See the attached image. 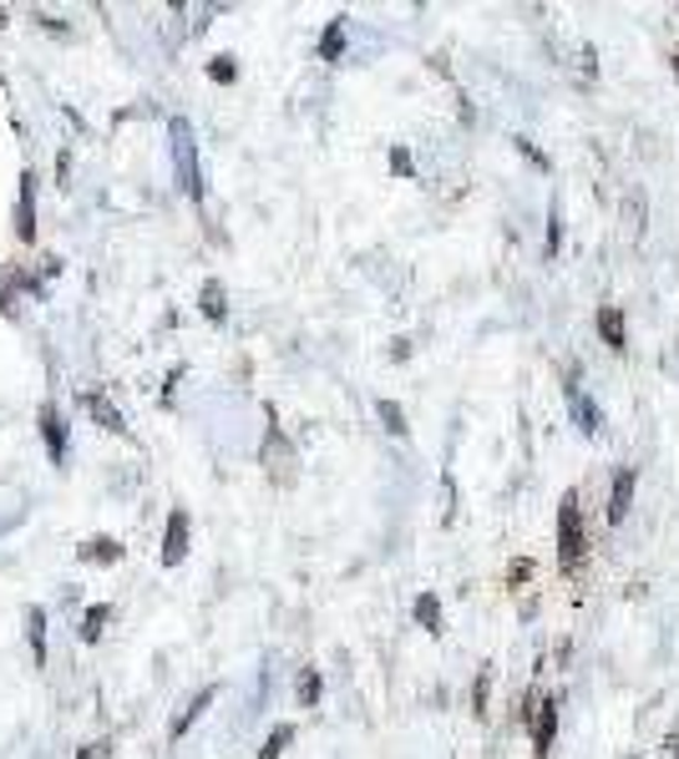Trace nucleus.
<instances>
[{"label": "nucleus", "instance_id": "19", "mask_svg": "<svg viewBox=\"0 0 679 759\" xmlns=\"http://www.w3.org/2000/svg\"><path fill=\"white\" fill-rule=\"evenodd\" d=\"M107 618H112V608H107V602H97V608H87V613H82V638H87V643H97V638H102Z\"/></svg>", "mask_w": 679, "mask_h": 759}, {"label": "nucleus", "instance_id": "6", "mask_svg": "<svg viewBox=\"0 0 679 759\" xmlns=\"http://www.w3.org/2000/svg\"><path fill=\"white\" fill-rule=\"evenodd\" d=\"M634 466H619L614 471V492H608V522L619 526L624 517H629V501H634Z\"/></svg>", "mask_w": 679, "mask_h": 759}, {"label": "nucleus", "instance_id": "1", "mask_svg": "<svg viewBox=\"0 0 679 759\" xmlns=\"http://www.w3.org/2000/svg\"><path fill=\"white\" fill-rule=\"evenodd\" d=\"M173 162H177V183L193 203H203V173H198V142H193L188 117H173Z\"/></svg>", "mask_w": 679, "mask_h": 759}, {"label": "nucleus", "instance_id": "14", "mask_svg": "<svg viewBox=\"0 0 679 759\" xmlns=\"http://www.w3.org/2000/svg\"><path fill=\"white\" fill-rule=\"evenodd\" d=\"M223 299H229V294H223L219 278H203V289H198V309H203L208 320H223V314H229V304H223Z\"/></svg>", "mask_w": 679, "mask_h": 759}, {"label": "nucleus", "instance_id": "22", "mask_svg": "<svg viewBox=\"0 0 679 759\" xmlns=\"http://www.w3.org/2000/svg\"><path fill=\"white\" fill-rule=\"evenodd\" d=\"M563 249V219H558V203H553V213H547V259Z\"/></svg>", "mask_w": 679, "mask_h": 759}, {"label": "nucleus", "instance_id": "18", "mask_svg": "<svg viewBox=\"0 0 679 759\" xmlns=\"http://www.w3.org/2000/svg\"><path fill=\"white\" fill-rule=\"evenodd\" d=\"M416 623H421L427 633H442V602L431 598V593H421V598H416Z\"/></svg>", "mask_w": 679, "mask_h": 759}, {"label": "nucleus", "instance_id": "11", "mask_svg": "<svg viewBox=\"0 0 679 759\" xmlns=\"http://www.w3.org/2000/svg\"><path fill=\"white\" fill-rule=\"evenodd\" d=\"M122 552H127V547H122L118 537H87L82 547H76L82 562H122Z\"/></svg>", "mask_w": 679, "mask_h": 759}, {"label": "nucleus", "instance_id": "2", "mask_svg": "<svg viewBox=\"0 0 679 759\" xmlns=\"http://www.w3.org/2000/svg\"><path fill=\"white\" fill-rule=\"evenodd\" d=\"M578 557H583V517H578L573 492H563V501H558V562L563 568H578Z\"/></svg>", "mask_w": 679, "mask_h": 759}, {"label": "nucleus", "instance_id": "15", "mask_svg": "<svg viewBox=\"0 0 679 759\" xmlns=\"http://www.w3.org/2000/svg\"><path fill=\"white\" fill-rule=\"evenodd\" d=\"M345 57V21H330L320 36V61H340Z\"/></svg>", "mask_w": 679, "mask_h": 759}, {"label": "nucleus", "instance_id": "3", "mask_svg": "<svg viewBox=\"0 0 679 759\" xmlns=\"http://www.w3.org/2000/svg\"><path fill=\"white\" fill-rule=\"evenodd\" d=\"M553 734H558V699H543L532 709V759L553 755Z\"/></svg>", "mask_w": 679, "mask_h": 759}, {"label": "nucleus", "instance_id": "16", "mask_svg": "<svg viewBox=\"0 0 679 759\" xmlns=\"http://www.w3.org/2000/svg\"><path fill=\"white\" fill-rule=\"evenodd\" d=\"M295 694H299V709H314L320 704V669H299Z\"/></svg>", "mask_w": 679, "mask_h": 759}, {"label": "nucleus", "instance_id": "13", "mask_svg": "<svg viewBox=\"0 0 679 759\" xmlns=\"http://www.w3.org/2000/svg\"><path fill=\"white\" fill-rule=\"evenodd\" d=\"M26 638H30V658H36V669H46V613H41V608H30V613H26Z\"/></svg>", "mask_w": 679, "mask_h": 759}, {"label": "nucleus", "instance_id": "12", "mask_svg": "<svg viewBox=\"0 0 679 759\" xmlns=\"http://www.w3.org/2000/svg\"><path fill=\"white\" fill-rule=\"evenodd\" d=\"M598 335H604L608 350H629V335H624V314L614 304L598 309Z\"/></svg>", "mask_w": 679, "mask_h": 759}, {"label": "nucleus", "instance_id": "23", "mask_svg": "<svg viewBox=\"0 0 679 759\" xmlns=\"http://www.w3.org/2000/svg\"><path fill=\"white\" fill-rule=\"evenodd\" d=\"M513 147H517V152H522V158H528V162H532V167H543V173H547V167H553V162H547V158H543V152H538V147H532V142H528V137H513Z\"/></svg>", "mask_w": 679, "mask_h": 759}, {"label": "nucleus", "instance_id": "17", "mask_svg": "<svg viewBox=\"0 0 679 759\" xmlns=\"http://www.w3.org/2000/svg\"><path fill=\"white\" fill-rule=\"evenodd\" d=\"M289 745H295V724H274L269 739H264V749H259V759H280Z\"/></svg>", "mask_w": 679, "mask_h": 759}, {"label": "nucleus", "instance_id": "10", "mask_svg": "<svg viewBox=\"0 0 679 759\" xmlns=\"http://www.w3.org/2000/svg\"><path fill=\"white\" fill-rule=\"evenodd\" d=\"M213 704H219V688H213V684H208V688H198V699H193L188 709H183V714L173 719V739H183V734H188L193 724H198V719H203L208 709H213Z\"/></svg>", "mask_w": 679, "mask_h": 759}, {"label": "nucleus", "instance_id": "26", "mask_svg": "<svg viewBox=\"0 0 679 759\" xmlns=\"http://www.w3.org/2000/svg\"><path fill=\"white\" fill-rule=\"evenodd\" d=\"M0 26H5V11H0Z\"/></svg>", "mask_w": 679, "mask_h": 759}, {"label": "nucleus", "instance_id": "7", "mask_svg": "<svg viewBox=\"0 0 679 759\" xmlns=\"http://www.w3.org/2000/svg\"><path fill=\"white\" fill-rule=\"evenodd\" d=\"M82 406H87L91 415L102 421V431H112V436H127V421H122V410L112 406V395H107V390H87V395H82Z\"/></svg>", "mask_w": 679, "mask_h": 759}, {"label": "nucleus", "instance_id": "20", "mask_svg": "<svg viewBox=\"0 0 679 759\" xmlns=\"http://www.w3.org/2000/svg\"><path fill=\"white\" fill-rule=\"evenodd\" d=\"M381 421H385V431H391V436H406V431H411V425H406V410L396 406V400H381Z\"/></svg>", "mask_w": 679, "mask_h": 759}, {"label": "nucleus", "instance_id": "25", "mask_svg": "<svg viewBox=\"0 0 679 759\" xmlns=\"http://www.w3.org/2000/svg\"><path fill=\"white\" fill-rule=\"evenodd\" d=\"M391 167H396V173H411V152H406V147H396V152H391Z\"/></svg>", "mask_w": 679, "mask_h": 759}, {"label": "nucleus", "instance_id": "24", "mask_svg": "<svg viewBox=\"0 0 679 759\" xmlns=\"http://www.w3.org/2000/svg\"><path fill=\"white\" fill-rule=\"evenodd\" d=\"M107 749H112V745H107V739H97V745H82V749H76V759H107Z\"/></svg>", "mask_w": 679, "mask_h": 759}, {"label": "nucleus", "instance_id": "21", "mask_svg": "<svg viewBox=\"0 0 679 759\" xmlns=\"http://www.w3.org/2000/svg\"><path fill=\"white\" fill-rule=\"evenodd\" d=\"M234 76H238L234 57H213V61H208V82H219V87H229Z\"/></svg>", "mask_w": 679, "mask_h": 759}, {"label": "nucleus", "instance_id": "9", "mask_svg": "<svg viewBox=\"0 0 679 759\" xmlns=\"http://www.w3.org/2000/svg\"><path fill=\"white\" fill-rule=\"evenodd\" d=\"M568 406H573V421H578V431H583V436H598V431H604V410L593 406V400L578 390V385H568Z\"/></svg>", "mask_w": 679, "mask_h": 759}, {"label": "nucleus", "instance_id": "4", "mask_svg": "<svg viewBox=\"0 0 679 759\" xmlns=\"http://www.w3.org/2000/svg\"><path fill=\"white\" fill-rule=\"evenodd\" d=\"M188 532H193L188 511H173L163 526V568H177V562L188 557Z\"/></svg>", "mask_w": 679, "mask_h": 759}, {"label": "nucleus", "instance_id": "8", "mask_svg": "<svg viewBox=\"0 0 679 759\" xmlns=\"http://www.w3.org/2000/svg\"><path fill=\"white\" fill-rule=\"evenodd\" d=\"M15 238L30 244L36 238V177L21 173V213H15Z\"/></svg>", "mask_w": 679, "mask_h": 759}, {"label": "nucleus", "instance_id": "5", "mask_svg": "<svg viewBox=\"0 0 679 759\" xmlns=\"http://www.w3.org/2000/svg\"><path fill=\"white\" fill-rule=\"evenodd\" d=\"M41 436H46V456L51 461H66V415L57 406H41Z\"/></svg>", "mask_w": 679, "mask_h": 759}]
</instances>
